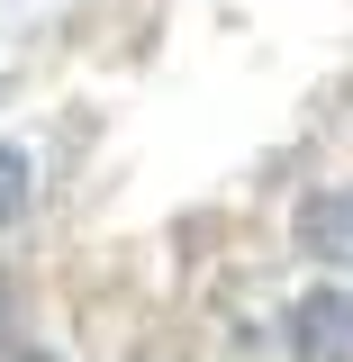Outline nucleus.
<instances>
[{
    "label": "nucleus",
    "instance_id": "f257e3e1",
    "mask_svg": "<svg viewBox=\"0 0 353 362\" xmlns=\"http://www.w3.org/2000/svg\"><path fill=\"white\" fill-rule=\"evenodd\" d=\"M290 354L299 362H353V290H308L290 308Z\"/></svg>",
    "mask_w": 353,
    "mask_h": 362
},
{
    "label": "nucleus",
    "instance_id": "f03ea898",
    "mask_svg": "<svg viewBox=\"0 0 353 362\" xmlns=\"http://www.w3.org/2000/svg\"><path fill=\"white\" fill-rule=\"evenodd\" d=\"M299 245H308V254H353V190L317 199L308 218H299Z\"/></svg>",
    "mask_w": 353,
    "mask_h": 362
},
{
    "label": "nucleus",
    "instance_id": "7ed1b4c3",
    "mask_svg": "<svg viewBox=\"0 0 353 362\" xmlns=\"http://www.w3.org/2000/svg\"><path fill=\"white\" fill-rule=\"evenodd\" d=\"M18 209H28V154H18V145L0 136V226L18 218Z\"/></svg>",
    "mask_w": 353,
    "mask_h": 362
},
{
    "label": "nucleus",
    "instance_id": "20e7f679",
    "mask_svg": "<svg viewBox=\"0 0 353 362\" xmlns=\"http://www.w3.org/2000/svg\"><path fill=\"white\" fill-rule=\"evenodd\" d=\"M0 326H9V281H0Z\"/></svg>",
    "mask_w": 353,
    "mask_h": 362
},
{
    "label": "nucleus",
    "instance_id": "39448f33",
    "mask_svg": "<svg viewBox=\"0 0 353 362\" xmlns=\"http://www.w3.org/2000/svg\"><path fill=\"white\" fill-rule=\"evenodd\" d=\"M9 362H54V354H9Z\"/></svg>",
    "mask_w": 353,
    "mask_h": 362
}]
</instances>
